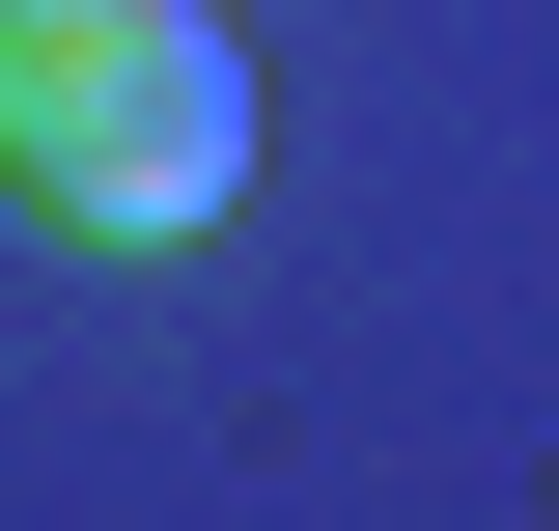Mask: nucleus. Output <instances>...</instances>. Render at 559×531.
I'll list each match as a JSON object with an SVG mask.
<instances>
[{"instance_id": "nucleus-1", "label": "nucleus", "mask_w": 559, "mask_h": 531, "mask_svg": "<svg viewBox=\"0 0 559 531\" xmlns=\"http://www.w3.org/2000/svg\"><path fill=\"white\" fill-rule=\"evenodd\" d=\"M0 197H28V252H197L252 197V28L224 0H57V28H0Z\"/></svg>"}, {"instance_id": "nucleus-2", "label": "nucleus", "mask_w": 559, "mask_h": 531, "mask_svg": "<svg viewBox=\"0 0 559 531\" xmlns=\"http://www.w3.org/2000/svg\"><path fill=\"white\" fill-rule=\"evenodd\" d=\"M0 28H57V0H0Z\"/></svg>"}]
</instances>
